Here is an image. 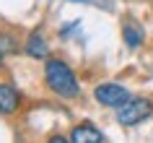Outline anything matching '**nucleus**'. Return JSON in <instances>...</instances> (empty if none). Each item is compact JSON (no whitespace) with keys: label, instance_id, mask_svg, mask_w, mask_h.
Returning <instances> with one entry per match:
<instances>
[{"label":"nucleus","instance_id":"f257e3e1","mask_svg":"<svg viewBox=\"0 0 153 143\" xmlns=\"http://www.w3.org/2000/svg\"><path fill=\"white\" fill-rule=\"evenodd\" d=\"M44 81H47V88L52 94L57 96H65V99H73V96H78L81 86H78V78H75V73L68 63L62 60H47V68H44Z\"/></svg>","mask_w":153,"mask_h":143},{"label":"nucleus","instance_id":"f03ea898","mask_svg":"<svg viewBox=\"0 0 153 143\" xmlns=\"http://www.w3.org/2000/svg\"><path fill=\"white\" fill-rule=\"evenodd\" d=\"M151 115H153V102L145 99V96H130L122 107H117V122L125 125V127L140 125V122L148 120Z\"/></svg>","mask_w":153,"mask_h":143},{"label":"nucleus","instance_id":"7ed1b4c3","mask_svg":"<svg viewBox=\"0 0 153 143\" xmlns=\"http://www.w3.org/2000/svg\"><path fill=\"white\" fill-rule=\"evenodd\" d=\"M94 99H96L101 107L117 109V107H122V104L130 99V91L125 86H120V83H101V86L94 88Z\"/></svg>","mask_w":153,"mask_h":143},{"label":"nucleus","instance_id":"20e7f679","mask_svg":"<svg viewBox=\"0 0 153 143\" xmlns=\"http://www.w3.org/2000/svg\"><path fill=\"white\" fill-rule=\"evenodd\" d=\"M104 141V133L94 127L91 122H83V125H75L70 133V143H101Z\"/></svg>","mask_w":153,"mask_h":143},{"label":"nucleus","instance_id":"39448f33","mask_svg":"<svg viewBox=\"0 0 153 143\" xmlns=\"http://www.w3.org/2000/svg\"><path fill=\"white\" fill-rule=\"evenodd\" d=\"M18 104H21L18 91L8 83H0V115H13L18 109Z\"/></svg>","mask_w":153,"mask_h":143},{"label":"nucleus","instance_id":"423d86ee","mask_svg":"<svg viewBox=\"0 0 153 143\" xmlns=\"http://www.w3.org/2000/svg\"><path fill=\"white\" fill-rule=\"evenodd\" d=\"M26 55L29 57H47L49 55V47H47V42H44V37H42L39 31H34L29 39H26Z\"/></svg>","mask_w":153,"mask_h":143},{"label":"nucleus","instance_id":"0eeeda50","mask_svg":"<svg viewBox=\"0 0 153 143\" xmlns=\"http://www.w3.org/2000/svg\"><path fill=\"white\" fill-rule=\"evenodd\" d=\"M122 39H125V44H127L130 49H137L143 44V29H140L135 21H127V24L122 26Z\"/></svg>","mask_w":153,"mask_h":143},{"label":"nucleus","instance_id":"6e6552de","mask_svg":"<svg viewBox=\"0 0 153 143\" xmlns=\"http://www.w3.org/2000/svg\"><path fill=\"white\" fill-rule=\"evenodd\" d=\"M3 49H16V44L10 42L8 34H0V52H3Z\"/></svg>","mask_w":153,"mask_h":143},{"label":"nucleus","instance_id":"1a4fd4ad","mask_svg":"<svg viewBox=\"0 0 153 143\" xmlns=\"http://www.w3.org/2000/svg\"><path fill=\"white\" fill-rule=\"evenodd\" d=\"M75 3H86V0H75Z\"/></svg>","mask_w":153,"mask_h":143},{"label":"nucleus","instance_id":"9d476101","mask_svg":"<svg viewBox=\"0 0 153 143\" xmlns=\"http://www.w3.org/2000/svg\"><path fill=\"white\" fill-rule=\"evenodd\" d=\"M0 55H3V52H0ZM0 65H3V57H0Z\"/></svg>","mask_w":153,"mask_h":143}]
</instances>
